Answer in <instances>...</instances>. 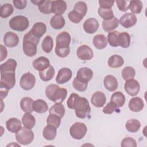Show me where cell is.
<instances>
[{
	"instance_id": "40",
	"label": "cell",
	"mask_w": 147,
	"mask_h": 147,
	"mask_svg": "<svg viewBox=\"0 0 147 147\" xmlns=\"http://www.w3.org/2000/svg\"><path fill=\"white\" fill-rule=\"evenodd\" d=\"M53 47V41L52 37L49 35L45 37L41 44V47L44 52L47 53H49L52 50Z\"/></svg>"
},
{
	"instance_id": "11",
	"label": "cell",
	"mask_w": 147,
	"mask_h": 147,
	"mask_svg": "<svg viewBox=\"0 0 147 147\" xmlns=\"http://www.w3.org/2000/svg\"><path fill=\"white\" fill-rule=\"evenodd\" d=\"M78 58L82 60H90L94 57V53L92 49L87 45L80 46L76 51Z\"/></svg>"
},
{
	"instance_id": "52",
	"label": "cell",
	"mask_w": 147,
	"mask_h": 147,
	"mask_svg": "<svg viewBox=\"0 0 147 147\" xmlns=\"http://www.w3.org/2000/svg\"><path fill=\"white\" fill-rule=\"evenodd\" d=\"M13 3L16 9L22 10L26 7L27 1L26 0H14L13 1Z\"/></svg>"
},
{
	"instance_id": "46",
	"label": "cell",
	"mask_w": 147,
	"mask_h": 147,
	"mask_svg": "<svg viewBox=\"0 0 147 147\" xmlns=\"http://www.w3.org/2000/svg\"><path fill=\"white\" fill-rule=\"evenodd\" d=\"M73 10L78 12L84 17L87 11V6L84 2L79 1L75 3Z\"/></svg>"
},
{
	"instance_id": "26",
	"label": "cell",
	"mask_w": 147,
	"mask_h": 147,
	"mask_svg": "<svg viewBox=\"0 0 147 147\" xmlns=\"http://www.w3.org/2000/svg\"><path fill=\"white\" fill-rule=\"evenodd\" d=\"M94 47L98 49H102L106 47L107 45V39L103 34H96L92 40Z\"/></svg>"
},
{
	"instance_id": "4",
	"label": "cell",
	"mask_w": 147,
	"mask_h": 147,
	"mask_svg": "<svg viewBox=\"0 0 147 147\" xmlns=\"http://www.w3.org/2000/svg\"><path fill=\"white\" fill-rule=\"evenodd\" d=\"M9 24L12 30L23 32L28 28L29 22L28 18L24 16H17L10 19Z\"/></svg>"
},
{
	"instance_id": "33",
	"label": "cell",
	"mask_w": 147,
	"mask_h": 147,
	"mask_svg": "<svg viewBox=\"0 0 147 147\" xmlns=\"http://www.w3.org/2000/svg\"><path fill=\"white\" fill-rule=\"evenodd\" d=\"M33 108V111L37 113H44L48 110V106L45 101L38 99L34 100Z\"/></svg>"
},
{
	"instance_id": "35",
	"label": "cell",
	"mask_w": 147,
	"mask_h": 147,
	"mask_svg": "<svg viewBox=\"0 0 147 147\" xmlns=\"http://www.w3.org/2000/svg\"><path fill=\"white\" fill-rule=\"evenodd\" d=\"M118 46L123 48H127L130 46V36L127 32H122L119 34L118 39Z\"/></svg>"
},
{
	"instance_id": "55",
	"label": "cell",
	"mask_w": 147,
	"mask_h": 147,
	"mask_svg": "<svg viewBox=\"0 0 147 147\" xmlns=\"http://www.w3.org/2000/svg\"><path fill=\"white\" fill-rule=\"evenodd\" d=\"M9 90L7 88L2 87V86H0V96H1V99H3V98H6V96H7Z\"/></svg>"
},
{
	"instance_id": "7",
	"label": "cell",
	"mask_w": 147,
	"mask_h": 147,
	"mask_svg": "<svg viewBox=\"0 0 147 147\" xmlns=\"http://www.w3.org/2000/svg\"><path fill=\"white\" fill-rule=\"evenodd\" d=\"M16 84L15 72L1 73L0 86L4 87L8 90L11 89Z\"/></svg>"
},
{
	"instance_id": "32",
	"label": "cell",
	"mask_w": 147,
	"mask_h": 147,
	"mask_svg": "<svg viewBox=\"0 0 147 147\" xmlns=\"http://www.w3.org/2000/svg\"><path fill=\"white\" fill-rule=\"evenodd\" d=\"M57 128L55 127L48 125L46 126L42 131V134L44 138L48 141H52L55 139V138L56 136V133H57Z\"/></svg>"
},
{
	"instance_id": "16",
	"label": "cell",
	"mask_w": 147,
	"mask_h": 147,
	"mask_svg": "<svg viewBox=\"0 0 147 147\" xmlns=\"http://www.w3.org/2000/svg\"><path fill=\"white\" fill-rule=\"evenodd\" d=\"M99 24L98 20L94 18H89L83 24L84 31L89 34L94 33L98 30Z\"/></svg>"
},
{
	"instance_id": "43",
	"label": "cell",
	"mask_w": 147,
	"mask_h": 147,
	"mask_svg": "<svg viewBox=\"0 0 147 147\" xmlns=\"http://www.w3.org/2000/svg\"><path fill=\"white\" fill-rule=\"evenodd\" d=\"M88 86V83L82 81L76 77L75 78L72 82L73 87L78 91L83 92L86 90Z\"/></svg>"
},
{
	"instance_id": "27",
	"label": "cell",
	"mask_w": 147,
	"mask_h": 147,
	"mask_svg": "<svg viewBox=\"0 0 147 147\" xmlns=\"http://www.w3.org/2000/svg\"><path fill=\"white\" fill-rule=\"evenodd\" d=\"M65 21L64 17L60 15L53 16L50 20V25L54 29H60L64 27Z\"/></svg>"
},
{
	"instance_id": "28",
	"label": "cell",
	"mask_w": 147,
	"mask_h": 147,
	"mask_svg": "<svg viewBox=\"0 0 147 147\" xmlns=\"http://www.w3.org/2000/svg\"><path fill=\"white\" fill-rule=\"evenodd\" d=\"M125 96L120 91L114 92L110 99V102H113L118 108L122 107L125 102Z\"/></svg>"
},
{
	"instance_id": "34",
	"label": "cell",
	"mask_w": 147,
	"mask_h": 147,
	"mask_svg": "<svg viewBox=\"0 0 147 147\" xmlns=\"http://www.w3.org/2000/svg\"><path fill=\"white\" fill-rule=\"evenodd\" d=\"M22 123L24 127L28 129H32L36 123V119L30 113H25L22 117Z\"/></svg>"
},
{
	"instance_id": "53",
	"label": "cell",
	"mask_w": 147,
	"mask_h": 147,
	"mask_svg": "<svg viewBox=\"0 0 147 147\" xmlns=\"http://www.w3.org/2000/svg\"><path fill=\"white\" fill-rule=\"evenodd\" d=\"M114 1H109V0H99L98 1L99 4V7L103 8H109L111 9L113 6Z\"/></svg>"
},
{
	"instance_id": "42",
	"label": "cell",
	"mask_w": 147,
	"mask_h": 147,
	"mask_svg": "<svg viewBox=\"0 0 147 147\" xmlns=\"http://www.w3.org/2000/svg\"><path fill=\"white\" fill-rule=\"evenodd\" d=\"M98 13L99 16L103 19V20H107L113 18L114 13L111 9L109 8H103L99 7L98 10Z\"/></svg>"
},
{
	"instance_id": "51",
	"label": "cell",
	"mask_w": 147,
	"mask_h": 147,
	"mask_svg": "<svg viewBox=\"0 0 147 147\" xmlns=\"http://www.w3.org/2000/svg\"><path fill=\"white\" fill-rule=\"evenodd\" d=\"M115 2L119 10L126 11L129 9V2L127 1L124 0H116Z\"/></svg>"
},
{
	"instance_id": "50",
	"label": "cell",
	"mask_w": 147,
	"mask_h": 147,
	"mask_svg": "<svg viewBox=\"0 0 147 147\" xmlns=\"http://www.w3.org/2000/svg\"><path fill=\"white\" fill-rule=\"evenodd\" d=\"M117 108L118 107L113 102H110L103 107L102 111L103 113L106 114H111L114 112Z\"/></svg>"
},
{
	"instance_id": "37",
	"label": "cell",
	"mask_w": 147,
	"mask_h": 147,
	"mask_svg": "<svg viewBox=\"0 0 147 147\" xmlns=\"http://www.w3.org/2000/svg\"><path fill=\"white\" fill-rule=\"evenodd\" d=\"M125 127L128 131L131 133H136L139 130L141 127V123L137 119H131L126 122Z\"/></svg>"
},
{
	"instance_id": "25",
	"label": "cell",
	"mask_w": 147,
	"mask_h": 147,
	"mask_svg": "<svg viewBox=\"0 0 147 147\" xmlns=\"http://www.w3.org/2000/svg\"><path fill=\"white\" fill-rule=\"evenodd\" d=\"M17 65V61L13 59H9L0 66L1 73L3 72H15Z\"/></svg>"
},
{
	"instance_id": "44",
	"label": "cell",
	"mask_w": 147,
	"mask_h": 147,
	"mask_svg": "<svg viewBox=\"0 0 147 147\" xmlns=\"http://www.w3.org/2000/svg\"><path fill=\"white\" fill-rule=\"evenodd\" d=\"M135 75V69L130 66L125 67L122 71V76L125 80L134 79Z\"/></svg>"
},
{
	"instance_id": "39",
	"label": "cell",
	"mask_w": 147,
	"mask_h": 147,
	"mask_svg": "<svg viewBox=\"0 0 147 147\" xmlns=\"http://www.w3.org/2000/svg\"><path fill=\"white\" fill-rule=\"evenodd\" d=\"M14 11L13 7L10 3H5L0 7V16L2 18H6L10 16Z\"/></svg>"
},
{
	"instance_id": "24",
	"label": "cell",
	"mask_w": 147,
	"mask_h": 147,
	"mask_svg": "<svg viewBox=\"0 0 147 147\" xmlns=\"http://www.w3.org/2000/svg\"><path fill=\"white\" fill-rule=\"evenodd\" d=\"M30 31L34 36L40 38L46 32L47 26L43 22H36L33 25L32 28Z\"/></svg>"
},
{
	"instance_id": "8",
	"label": "cell",
	"mask_w": 147,
	"mask_h": 147,
	"mask_svg": "<svg viewBox=\"0 0 147 147\" xmlns=\"http://www.w3.org/2000/svg\"><path fill=\"white\" fill-rule=\"evenodd\" d=\"M35 76L29 72L24 74L21 76L20 80V87L26 91H28L33 88L35 85Z\"/></svg>"
},
{
	"instance_id": "6",
	"label": "cell",
	"mask_w": 147,
	"mask_h": 147,
	"mask_svg": "<svg viewBox=\"0 0 147 147\" xmlns=\"http://www.w3.org/2000/svg\"><path fill=\"white\" fill-rule=\"evenodd\" d=\"M87 131L86 125L80 122H77L74 123L69 129L71 136L75 140H81L86 135Z\"/></svg>"
},
{
	"instance_id": "22",
	"label": "cell",
	"mask_w": 147,
	"mask_h": 147,
	"mask_svg": "<svg viewBox=\"0 0 147 147\" xmlns=\"http://www.w3.org/2000/svg\"><path fill=\"white\" fill-rule=\"evenodd\" d=\"M93 76V71L91 69L88 67L80 68L77 72L76 78L80 80L88 82Z\"/></svg>"
},
{
	"instance_id": "48",
	"label": "cell",
	"mask_w": 147,
	"mask_h": 147,
	"mask_svg": "<svg viewBox=\"0 0 147 147\" xmlns=\"http://www.w3.org/2000/svg\"><path fill=\"white\" fill-rule=\"evenodd\" d=\"M68 17L71 22L75 24L79 23L83 18V17L82 15H80L79 13L74 10L71 11L68 14Z\"/></svg>"
},
{
	"instance_id": "13",
	"label": "cell",
	"mask_w": 147,
	"mask_h": 147,
	"mask_svg": "<svg viewBox=\"0 0 147 147\" xmlns=\"http://www.w3.org/2000/svg\"><path fill=\"white\" fill-rule=\"evenodd\" d=\"M72 75V73L71 69L67 67L62 68L58 71L56 78V82L59 84H64L71 79Z\"/></svg>"
},
{
	"instance_id": "3",
	"label": "cell",
	"mask_w": 147,
	"mask_h": 147,
	"mask_svg": "<svg viewBox=\"0 0 147 147\" xmlns=\"http://www.w3.org/2000/svg\"><path fill=\"white\" fill-rule=\"evenodd\" d=\"M45 95L54 103H62L66 98L67 90L64 88H60L58 85L51 84L45 88Z\"/></svg>"
},
{
	"instance_id": "29",
	"label": "cell",
	"mask_w": 147,
	"mask_h": 147,
	"mask_svg": "<svg viewBox=\"0 0 147 147\" xmlns=\"http://www.w3.org/2000/svg\"><path fill=\"white\" fill-rule=\"evenodd\" d=\"M34 100L33 99L29 97H24L21 99L20 101V107L22 110L25 113H30L33 111Z\"/></svg>"
},
{
	"instance_id": "14",
	"label": "cell",
	"mask_w": 147,
	"mask_h": 147,
	"mask_svg": "<svg viewBox=\"0 0 147 147\" xmlns=\"http://www.w3.org/2000/svg\"><path fill=\"white\" fill-rule=\"evenodd\" d=\"M3 41L6 47L13 48L18 44L19 37L17 34L11 32H7L3 36Z\"/></svg>"
},
{
	"instance_id": "49",
	"label": "cell",
	"mask_w": 147,
	"mask_h": 147,
	"mask_svg": "<svg viewBox=\"0 0 147 147\" xmlns=\"http://www.w3.org/2000/svg\"><path fill=\"white\" fill-rule=\"evenodd\" d=\"M121 146L122 147H126V146L136 147L137 145L136 140L134 138L131 137H125L122 140L121 143Z\"/></svg>"
},
{
	"instance_id": "31",
	"label": "cell",
	"mask_w": 147,
	"mask_h": 147,
	"mask_svg": "<svg viewBox=\"0 0 147 147\" xmlns=\"http://www.w3.org/2000/svg\"><path fill=\"white\" fill-rule=\"evenodd\" d=\"M55 71L52 65H49L45 69L39 72V76L40 79L44 82L51 80L54 76Z\"/></svg>"
},
{
	"instance_id": "45",
	"label": "cell",
	"mask_w": 147,
	"mask_h": 147,
	"mask_svg": "<svg viewBox=\"0 0 147 147\" xmlns=\"http://www.w3.org/2000/svg\"><path fill=\"white\" fill-rule=\"evenodd\" d=\"M119 33L117 31H112L108 33L107 42H109L110 46L113 47H117L118 46V39Z\"/></svg>"
},
{
	"instance_id": "9",
	"label": "cell",
	"mask_w": 147,
	"mask_h": 147,
	"mask_svg": "<svg viewBox=\"0 0 147 147\" xmlns=\"http://www.w3.org/2000/svg\"><path fill=\"white\" fill-rule=\"evenodd\" d=\"M71 37L70 34L67 32H62L60 33L56 37V45L55 48L57 49H66L69 48Z\"/></svg>"
},
{
	"instance_id": "54",
	"label": "cell",
	"mask_w": 147,
	"mask_h": 147,
	"mask_svg": "<svg viewBox=\"0 0 147 147\" xmlns=\"http://www.w3.org/2000/svg\"><path fill=\"white\" fill-rule=\"evenodd\" d=\"M0 47H1V59H0V61H3L7 57V51L6 48L3 45H1Z\"/></svg>"
},
{
	"instance_id": "47",
	"label": "cell",
	"mask_w": 147,
	"mask_h": 147,
	"mask_svg": "<svg viewBox=\"0 0 147 147\" xmlns=\"http://www.w3.org/2000/svg\"><path fill=\"white\" fill-rule=\"evenodd\" d=\"M47 123L48 125H52L57 128L61 123V118L56 115L49 114L47 119Z\"/></svg>"
},
{
	"instance_id": "38",
	"label": "cell",
	"mask_w": 147,
	"mask_h": 147,
	"mask_svg": "<svg viewBox=\"0 0 147 147\" xmlns=\"http://www.w3.org/2000/svg\"><path fill=\"white\" fill-rule=\"evenodd\" d=\"M53 1H41V2L38 5L39 11L43 14L52 13V3Z\"/></svg>"
},
{
	"instance_id": "15",
	"label": "cell",
	"mask_w": 147,
	"mask_h": 147,
	"mask_svg": "<svg viewBox=\"0 0 147 147\" xmlns=\"http://www.w3.org/2000/svg\"><path fill=\"white\" fill-rule=\"evenodd\" d=\"M91 102L96 107H103L106 102V97L103 92L100 91L95 92L91 96Z\"/></svg>"
},
{
	"instance_id": "1",
	"label": "cell",
	"mask_w": 147,
	"mask_h": 147,
	"mask_svg": "<svg viewBox=\"0 0 147 147\" xmlns=\"http://www.w3.org/2000/svg\"><path fill=\"white\" fill-rule=\"evenodd\" d=\"M68 107L71 109H74L77 117L84 119L90 115L91 107L88 100L80 97L76 93H72L67 102Z\"/></svg>"
},
{
	"instance_id": "41",
	"label": "cell",
	"mask_w": 147,
	"mask_h": 147,
	"mask_svg": "<svg viewBox=\"0 0 147 147\" xmlns=\"http://www.w3.org/2000/svg\"><path fill=\"white\" fill-rule=\"evenodd\" d=\"M142 2L139 0H133L129 1V9L133 14H139L142 9Z\"/></svg>"
},
{
	"instance_id": "30",
	"label": "cell",
	"mask_w": 147,
	"mask_h": 147,
	"mask_svg": "<svg viewBox=\"0 0 147 147\" xmlns=\"http://www.w3.org/2000/svg\"><path fill=\"white\" fill-rule=\"evenodd\" d=\"M124 60L119 55H113L110 56L107 61L108 65L111 68H119L123 65Z\"/></svg>"
},
{
	"instance_id": "18",
	"label": "cell",
	"mask_w": 147,
	"mask_h": 147,
	"mask_svg": "<svg viewBox=\"0 0 147 147\" xmlns=\"http://www.w3.org/2000/svg\"><path fill=\"white\" fill-rule=\"evenodd\" d=\"M129 109L133 112H140L144 107V103L143 100L139 97L132 98L128 104Z\"/></svg>"
},
{
	"instance_id": "23",
	"label": "cell",
	"mask_w": 147,
	"mask_h": 147,
	"mask_svg": "<svg viewBox=\"0 0 147 147\" xmlns=\"http://www.w3.org/2000/svg\"><path fill=\"white\" fill-rule=\"evenodd\" d=\"M119 22L118 19L114 17L111 19L103 20L102 22V28L106 32H110L113 30L116 29L119 25Z\"/></svg>"
},
{
	"instance_id": "5",
	"label": "cell",
	"mask_w": 147,
	"mask_h": 147,
	"mask_svg": "<svg viewBox=\"0 0 147 147\" xmlns=\"http://www.w3.org/2000/svg\"><path fill=\"white\" fill-rule=\"evenodd\" d=\"M16 139L21 145H26L30 144L34 140V133L30 129L22 127L16 133Z\"/></svg>"
},
{
	"instance_id": "20",
	"label": "cell",
	"mask_w": 147,
	"mask_h": 147,
	"mask_svg": "<svg viewBox=\"0 0 147 147\" xmlns=\"http://www.w3.org/2000/svg\"><path fill=\"white\" fill-rule=\"evenodd\" d=\"M67 9V3L61 0L53 1L52 3V13L55 15L61 16Z\"/></svg>"
},
{
	"instance_id": "10",
	"label": "cell",
	"mask_w": 147,
	"mask_h": 147,
	"mask_svg": "<svg viewBox=\"0 0 147 147\" xmlns=\"http://www.w3.org/2000/svg\"><path fill=\"white\" fill-rule=\"evenodd\" d=\"M124 88L127 94L134 96L138 94L140 90V86L137 80L131 79L126 81Z\"/></svg>"
},
{
	"instance_id": "17",
	"label": "cell",
	"mask_w": 147,
	"mask_h": 147,
	"mask_svg": "<svg viewBox=\"0 0 147 147\" xmlns=\"http://www.w3.org/2000/svg\"><path fill=\"white\" fill-rule=\"evenodd\" d=\"M103 84L105 88L110 92L115 91L118 86L117 79L111 75H108L105 77Z\"/></svg>"
},
{
	"instance_id": "12",
	"label": "cell",
	"mask_w": 147,
	"mask_h": 147,
	"mask_svg": "<svg viewBox=\"0 0 147 147\" xmlns=\"http://www.w3.org/2000/svg\"><path fill=\"white\" fill-rule=\"evenodd\" d=\"M137 19L136 15L132 13H126L123 14L119 19V24L125 28L133 26L137 22Z\"/></svg>"
},
{
	"instance_id": "36",
	"label": "cell",
	"mask_w": 147,
	"mask_h": 147,
	"mask_svg": "<svg viewBox=\"0 0 147 147\" xmlns=\"http://www.w3.org/2000/svg\"><path fill=\"white\" fill-rule=\"evenodd\" d=\"M65 109L61 103H56L53 105L49 109L50 114H55L62 118L65 114Z\"/></svg>"
},
{
	"instance_id": "2",
	"label": "cell",
	"mask_w": 147,
	"mask_h": 147,
	"mask_svg": "<svg viewBox=\"0 0 147 147\" xmlns=\"http://www.w3.org/2000/svg\"><path fill=\"white\" fill-rule=\"evenodd\" d=\"M40 39L34 36L30 31L24 35L22 41V49L25 55L29 57H33L36 55L37 51V46Z\"/></svg>"
},
{
	"instance_id": "19",
	"label": "cell",
	"mask_w": 147,
	"mask_h": 147,
	"mask_svg": "<svg viewBox=\"0 0 147 147\" xmlns=\"http://www.w3.org/2000/svg\"><path fill=\"white\" fill-rule=\"evenodd\" d=\"M6 127L10 132L16 133L22 128V124L18 118H11L6 122Z\"/></svg>"
},
{
	"instance_id": "21",
	"label": "cell",
	"mask_w": 147,
	"mask_h": 147,
	"mask_svg": "<svg viewBox=\"0 0 147 147\" xmlns=\"http://www.w3.org/2000/svg\"><path fill=\"white\" fill-rule=\"evenodd\" d=\"M32 64L34 68L40 72L47 68L50 65V61L48 58L41 56L35 59Z\"/></svg>"
}]
</instances>
